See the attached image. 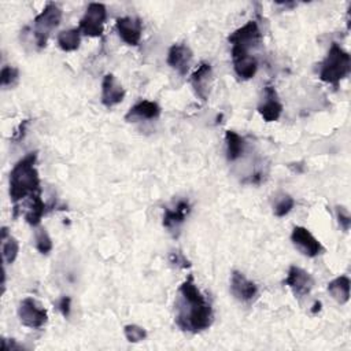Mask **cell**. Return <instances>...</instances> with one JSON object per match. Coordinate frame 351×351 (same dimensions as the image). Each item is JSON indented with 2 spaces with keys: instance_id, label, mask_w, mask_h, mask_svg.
Listing matches in <instances>:
<instances>
[{
  "instance_id": "30",
  "label": "cell",
  "mask_w": 351,
  "mask_h": 351,
  "mask_svg": "<svg viewBox=\"0 0 351 351\" xmlns=\"http://www.w3.org/2000/svg\"><path fill=\"white\" fill-rule=\"evenodd\" d=\"M58 308L62 313L63 317H69L70 315V310H71V299L70 296H62L58 302Z\"/></svg>"
},
{
  "instance_id": "9",
  "label": "cell",
  "mask_w": 351,
  "mask_h": 351,
  "mask_svg": "<svg viewBox=\"0 0 351 351\" xmlns=\"http://www.w3.org/2000/svg\"><path fill=\"white\" fill-rule=\"evenodd\" d=\"M232 60H233V70L240 80H251L256 74L258 62L256 59L245 49L232 47Z\"/></svg>"
},
{
  "instance_id": "8",
  "label": "cell",
  "mask_w": 351,
  "mask_h": 351,
  "mask_svg": "<svg viewBox=\"0 0 351 351\" xmlns=\"http://www.w3.org/2000/svg\"><path fill=\"white\" fill-rule=\"evenodd\" d=\"M291 241L306 256L315 258L324 252L322 244L304 226H295L291 233Z\"/></svg>"
},
{
  "instance_id": "19",
  "label": "cell",
  "mask_w": 351,
  "mask_h": 351,
  "mask_svg": "<svg viewBox=\"0 0 351 351\" xmlns=\"http://www.w3.org/2000/svg\"><path fill=\"white\" fill-rule=\"evenodd\" d=\"M350 288L351 281L347 276H339L328 284V292L339 304H346L350 300Z\"/></svg>"
},
{
  "instance_id": "20",
  "label": "cell",
  "mask_w": 351,
  "mask_h": 351,
  "mask_svg": "<svg viewBox=\"0 0 351 351\" xmlns=\"http://www.w3.org/2000/svg\"><path fill=\"white\" fill-rule=\"evenodd\" d=\"M225 143H226V158L229 162L237 160L245 147V140L234 130H226L225 132Z\"/></svg>"
},
{
  "instance_id": "7",
  "label": "cell",
  "mask_w": 351,
  "mask_h": 351,
  "mask_svg": "<svg viewBox=\"0 0 351 351\" xmlns=\"http://www.w3.org/2000/svg\"><path fill=\"white\" fill-rule=\"evenodd\" d=\"M228 41L232 44V47L241 48L250 52L251 48L258 47L262 41V33L255 21H248L245 25L230 33Z\"/></svg>"
},
{
  "instance_id": "22",
  "label": "cell",
  "mask_w": 351,
  "mask_h": 351,
  "mask_svg": "<svg viewBox=\"0 0 351 351\" xmlns=\"http://www.w3.org/2000/svg\"><path fill=\"white\" fill-rule=\"evenodd\" d=\"M45 210H47V206L41 199V192L34 193L30 197V203H29V207H27L26 214H25L26 222L32 226H37L40 223L43 215L45 214Z\"/></svg>"
},
{
  "instance_id": "21",
  "label": "cell",
  "mask_w": 351,
  "mask_h": 351,
  "mask_svg": "<svg viewBox=\"0 0 351 351\" xmlns=\"http://www.w3.org/2000/svg\"><path fill=\"white\" fill-rule=\"evenodd\" d=\"M1 252L4 263H14L19 252L18 240L8 232L5 226L1 228Z\"/></svg>"
},
{
  "instance_id": "23",
  "label": "cell",
  "mask_w": 351,
  "mask_h": 351,
  "mask_svg": "<svg viewBox=\"0 0 351 351\" xmlns=\"http://www.w3.org/2000/svg\"><path fill=\"white\" fill-rule=\"evenodd\" d=\"M81 43V32L78 29H67L58 34V45L64 52L78 49Z\"/></svg>"
},
{
  "instance_id": "1",
  "label": "cell",
  "mask_w": 351,
  "mask_h": 351,
  "mask_svg": "<svg viewBox=\"0 0 351 351\" xmlns=\"http://www.w3.org/2000/svg\"><path fill=\"white\" fill-rule=\"evenodd\" d=\"M214 313L210 300L200 292L195 278L189 274L178 288L176 302V324L184 332L199 333L213 324Z\"/></svg>"
},
{
  "instance_id": "31",
  "label": "cell",
  "mask_w": 351,
  "mask_h": 351,
  "mask_svg": "<svg viewBox=\"0 0 351 351\" xmlns=\"http://www.w3.org/2000/svg\"><path fill=\"white\" fill-rule=\"evenodd\" d=\"M27 123H29L27 119H25V121L21 122L19 128L16 129V132H15L14 136H12V140H14V141H19V140L23 138V134H25V130H26V125H27Z\"/></svg>"
},
{
  "instance_id": "25",
  "label": "cell",
  "mask_w": 351,
  "mask_h": 351,
  "mask_svg": "<svg viewBox=\"0 0 351 351\" xmlns=\"http://www.w3.org/2000/svg\"><path fill=\"white\" fill-rule=\"evenodd\" d=\"M295 206V200L293 197H291L287 193L280 195L278 197H276V203L273 206V211L276 217H285Z\"/></svg>"
},
{
  "instance_id": "2",
  "label": "cell",
  "mask_w": 351,
  "mask_h": 351,
  "mask_svg": "<svg viewBox=\"0 0 351 351\" xmlns=\"http://www.w3.org/2000/svg\"><path fill=\"white\" fill-rule=\"evenodd\" d=\"M36 162L37 152H29L14 165L10 173V197L15 206L18 202L41 192Z\"/></svg>"
},
{
  "instance_id": "3",
  "label": "cell",
  "mask_w": 351,
  "mask_h": 351,
  "mask_svg": "<svg viewBox=\"0 0 351 351\" xmlns=\"http://www.w3.org/2000/svg\"><path fill=\"white\" fill-rule=\"evenodd\" d=\"M319 66V80L337 88L340 81L351 71V56L339 44L333 43Z\"/></svg>"
},
{
  "instance_id": "4",
  "label": "cell",
  "mask_w": 351,
  "mask_h": 351,
  "mask_svg": "<svg viewBox=\"0 0 351 351\" xmlns=\"http://www.w3.org/2000/svg\"><path fill=\"white\" fill-rule=\"evenodd\" d=\"M62 21V10L55 3H48L43 11L34 18V37L40 48L45 47L49 33L58 27Z\"/></svg>"
},
{
  "instance_id": "12",
  "label": "cell",
  "mask_w": 351,
  "mask_h": 351,
  "mask_svg": "<svg viewBox=\"0 0 351 351\" xmlns=\"http://www.w3.org/2000/svg\"><path fill=\"white\" fill-rule=\"evenodd\" d=\"M230 292L239 302L248 303L256 298L258 285L248 280L243 273L234 270L230 276Z\"/></svg>"
},
{
  "instance_id": "15",
  "label": "cell",
  "mask_w": 351,
  "mask_h": 351,
  "mask_svg": "<svg viewBox=\"0 0 351 351\" xmlns=\"http://www.w3.org/2000/svg\"><path fill=\"white\" fill-rule=\"evenodd\" d=\"M118 36L128 45H138L143 33V23L138 18L122 16L115 22Z\"/></svg>"
},
{
  "instance_id": "16",
  "label": "cell",
  "mask_w": 351,
  "mask_h": 351,
  "mask_svg": "<svg viewBox=\"0 0 351 351\" xmlns=\"http://www.w3.org/2000/svg\"><path fill=\"white\" fill-rule=\"evenodd\" d=\"M213 81V69L211 64L207 62H202L197 69L192 73L189 82L196 93V96L202 100L206 101L210 93V86Z\"/></svg>"
},
{
  "instance_id": "18",
  "label": "cell",
  "mask_w": 351,
  "mask_h": 351,
  "mask_svg": "<svg viewBox=\"0 0 351 351\" xmlns=\"http://www.w3.org/2000/svg\"><path fill=\"white\" fill-rule=\"evenodd\" d=\"M160 112L162 110L158 103L151 100H140L133 107H130V110L125 115V119L129 122L137 119H156L159 118Z\"/></svg>"
},
{
  "instance_id": "29",
  "label": "cell",
  "mask_w": 351,
  "mask_h": 351,
  "mask_svg": "<svg viewBox=\"0 0 351 351\" xmlns=\"http://www.w3.org/2000/svg\"><path fill=\"white\" fill-rule=\"evenodd\" d=\"M170 262L174 265V266H178L181 269H186L191 266V262L184 256L182 252L180 251H173L170 254Z\"/></svg>"
},
{
  "instance_id": "24",
  "label": "cell",
  "mask_w": 351,
  "mask_h": 351,
  "mask_svg": "<svg viewBox=\"0 0 351 351\" xmlns=\"http://www.w3.org/2000/svg\"><path fill=\"white\" fill-rule=\"evenodd\" d=\"M34 239H36V248L40 254L47 255L52 251V239L49 237L48 232L45 228H38L34 233Z\"/></svg>"
},
{
  "instance_id": "17",
  "label": "cell",
  "mask_w": 351,
  "mask_h": 351,
  "mask_svg": "<svg viewBox=\"0 0 351 351\" xmlns=\"http://www.w3.org/2000/svg\"><path fill=\"white\" fill-rule=\"evenodd\" d=\"M125 97V89L112 74H106L101 81V103L106 107L119 104Z\"/></svg>"
},
{
  "instance_id": "14",
  "label": "cell",
  "mask_w": 351,
  "mask_h": 351,
  "mask_svg": "<svg viewBox=\"0 0 351 351\" xmlns=\"http://www.w3.org/2000/svg\"><path fill=\"white\" fill-rule=\"evenodd\" d=\"M189 213H191V203L186 199H181L173 207H165L162 225L169 232L174 233L185 222Z\"/></svg>"
},
{
  "instance_id": "28",
  "label": "cell",
  "mask_w": 351,
  "mask_h": 351,
  "mask_svg": "<svg viewBox=\"0 0 351 351\" xmlns=\"http://www.w3.org/2000/svg\"><path fill=\"white\" fill-rule=\"evenodd\" d=\"M336 215H337V221H339L340 228L344 232H347L350 229V225H351V217H350L348 211L344 207L339 206V207H336Z\"/></svg>"
},
{
  "instance_id": "13",
  "label": "cell",
  "mask_w": 351,
  "mask_h": 351,
  "mask_svg": "<svg viewBox=\"0 0 351 351\" xmlns=\"http://www.w3.org/2000/svg\"><path fill=\"white\" fill-rule=\"evenodd\" d=\"M192 58H193V55H192L191 48L186 44L178 43V44H173L169 48L166 62L180 75H185L192 63Z\"/></svg>"
},
{
  "instance_id": "10",
  "label": "cell",
  "mask_w": 351,
  "mask_h": 351,
  "mask_svg": "<svg viewBox=\"0 0 351 351\" xmlns=\"http://www.w3.org/2000/svg\"><path fill=\"white\" fill-rule=\"evenodd\" d=\"M258 112L266 122L277 121L282 114V104L278 95L271 85H266L263 89L262 101L258 104Z\"/></svg>"
},
{
  "instance_id": "26",
  "label": "cell",
  "mask_w": 351,
  "mask_h": 351,
  "mask_svg": "<svg viewBox=\"0 0 351 351\" xmlns=\"http://www.w3.org/2000/svg\"><path fill=\"white\" fill-rule=\"evenodd\" d=\"M123 333H125L126 340L130 341V343H138V341H143L147 337V330L143 326H138L136 324L125 325Z\"/></svg>"
},
{
  "instance_id": "11",
  "label": "cell",
  "mask_w": 351,
  "mask_h": 351,
  "mask_svg": "<svg viewBox=\"0 0 351 351\" xmlns=\"http://www.w3.org/2000/svg\"><path fill=\"white\" fill-rule=\"evenodd\" d=\"M285 284L291 288V291L293 292L295 296L300 298V296H304L311 292V289L314 287V278L311 277V274L308 271L303 270L302 267L291 266L287 273Z\"/></svg>"
},
{
  "instance_id": "27",
  "label": "cell",
  "mask_w": 351,
  "mask_h": 351,
  "mask_svg": "<svg viewBox=\"0 0 351 351\" xmlns=\"http://www.w3.org/2000/svg\"><path fill=\"white\" fill-rule=\"evenodd\" d=\"M19 78V70L14 66H4L1 69V74H0V80H1V86L3 88H8V86H14L16 84Z\"/></svg>"
},
{
  "instance_id": "5",
  "label": "cell",
  "mask_w": 351,
  "mask_h": 351,
  "mask_svg": "<svg viewBox=\"0 0 351 351\" xmlns=\"http://www.w3.org/2000/svg\"><path fill=\"white\" fill-rule=\"evenodd\" d=\"M107 10L101 3H90L86 7L84 16L80 19L78 30L88 37H100L103 34Z\"/></svg>"
},
{
  "instance_id": "6",
  "label": "cell",
  "mask_w": 351,
  "mask_h": 351,
  "mask_svg": "<svg viewBox=\"0 0 351 351\" xmlns=\"http://www.w3.org/2000/svg\"><path fill=\"white\" fill-rule=\"evenodd\" d=\"M18 317L23 326L38 329L48 321L47 310L33 298H25L18 307Z\"/></svg>"
}]
</instances>
